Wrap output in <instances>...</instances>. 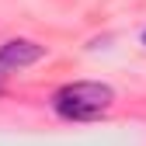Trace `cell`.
<instances>
[{
    "mask_svg": "<svg viewBox=\"0 0 146 146\" xmlns=\"http://www.w3.org/2000/svg\"><path fill=\"white\" fill-rule=\"evenodd\" d=\"M115 101V90L101 84V80H77V84H66L56 90L52 98V108H56L59 118L70 122H94L101 118Z\"/></svg>",
    "mask_w": 146,
    "mask_h": 146,
    "instance_id": "6da1fadb",
    "label": "cell"
},
{
    "mask_svg": "<svg viewBox=\"0 0 146 146\" xmlns=\"http://www.w3.org/2000/svg\"><path fill=\"white\" fill-rule=\"evenodd\" d=\"M38 59H45V45L31 42V38H7L0 45V77L17 73V70H28Z\"/></svg>",
    "mask_w": 146,
    "mask_h": 146,
    "instance_id": "7a4b0ae2",
    "label": "cell"
},
{
    "mask_svg": "<svg viewBox=\"0 0 146 146\" xmlns=\"http://www.w3.org/2000/svg\"><path fill=\"white\" fill-rule=\"evenodd\" d=\"M143 45H146V31H143Z\"/></svg>",
    "mask_w": 146,
    "mask_h": 146,
    "instance_id": "3957f363",
    "label": "cell"
},
{
    "mask_svg": "<svg viewBox=\"0 0 146 146\" xmlns=\"http://www.w3.org/2000/svg\"><path fill=\"white\" fill-rule=\"evenodd\" d=\"M0 94H4V87H0Z\"/></svg>",
    "mask_w": 146,
    "mask_h": 146,
    "instance_id": "277c9868",
    "label": "cell"
}]
</instances>
